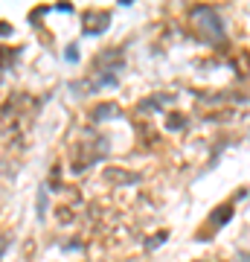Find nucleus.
Segmentation results:
<instances>
[{
  "label": "nucleus",
  "instance_id": "nucleus-5",
  "mask_svg": "<svg viewBox=\"0 0 250 262\" xmlns=\"http://www.w3.org/2000/svg\"><path fill=\"white\" fill-rule=\"evenodd\" d=\"M160 242H166V233H157V239H151V242H149V248H157Z\"/></svg>",
  "mask_w": 250,
  "mask_h": 262
},
{
  "label": "nucleus",
  "instance_id": "nucleus-4",
  "mask_svg": "<svg viewBox=\"0 0 250 262\" xmlns=\"http://www.w3.org/2000/svg\"><path fill=\"white\" fill-rule=\"evenodd\" d=\"M184 125V117H169V128H181Z\"/></svg>",
  "mask_w": 250,
  "mask_h": 262
},
{
  "label": "nucleus",
  "instance_id": "nucleus-1",
  "mask_svg": "<svg viewBox=\"0 0 250 262\" xmlns=\"http://www.w3.org/2000/svg\"><path fill=\"white\" fill-rule=\"evenodd\" d=\"M192 20L198 23V32L204 41H221V38H224V26H221V17H218L216 9L198 6V9L192 12Z\"/></svg>",
  "mask_w": 250,
  "mask_h": 262
},
{
  "label": "nucleus",
  "instance_id": "nucleus-2",
  "mask_svg": "<svg viewBox=\"0 0 250 262\" xmlns=\"http://www.w3.org/2000/svg\"><path fill=\"white\" fill-rule=\"evenodd\" d=\"M230 213H233L230 204H227V207H218L216 216H213V225H227V222H230Z\"/></svg>",
  "mask_w": 250,
  "mask_h": 262
},
{
  "label": "nucleus",
  "instance_id": "nucleus-3",
  "mask_svg": "<svg viewBox=\"0 0 250 262\" xmlns=\"http://www.w3.org/2000/svg\"><path fill=\"white\" fill-rule=\"evenodd\" d=\"M108 114H117V108H114V105H102V108H96V114H93V117L99 120V117H108Z\"/></svg>",
  "mask_w": 250,
  "mask_h": 262
}]
</instances>
